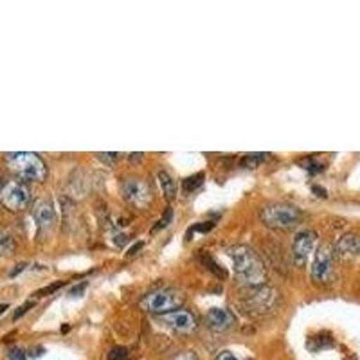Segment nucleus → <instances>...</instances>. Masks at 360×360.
I'll use <instances>...</instances> for the list:
<instances>
[{"label":"nucleus","instance_id":"7c9ffc66","mask_svg":"<svg viewBox=\"0 0 360 360\" xmlns=\"http://www.w3.org/2000/svg\"><path fill=\"white\" fill-rule=\"evenodd\" d=\"M44 352H45L44 348H34V349H31V352H29V355H31V356H40Z\"/></svg>","mask_w":360,"mask_h":360},{"label":"nucleus","instance_id":"7ed1b4c3","mask_svg":"<svg viewBox=\"0 0 360 360\" xmlns=\"http://www.w3.org/2000/svg\"><path fill=\"white\" fill-rule=\"evenodd\" d=\"M259 218L263 224L270 229L276 231H288L294 229L303 220V213L301 209H297L292 204H285V202H272V204L263 205L259 211Z\"/></svg>","mask_w":360,"mask_h":360},{"label":"nucleus","instance_id":"c85d7f7f","mask_svg":"<svg viewBox=\"0 0 360 360\" xmlns=\"http://www.w3.org/2000/svg\"><path fill=\"white\" fill-rule=\"evenodd\" d=\"M83 290H85V283H82V285H79V287L72 288V290H70V295H79V294H82Z\"/></svg>","mask_w":360,"mask_h":360},{"label":"nucleus","instance_id":"473e14b6","mask_svg":"<svg viewBox=\"0 0 360 360\" xmlns=\"http://www.w3.org/2000/svg\"><path fill=\"white\" fill-rule=\"evenodd\" d=\"M8 310V304H0V314H4Z\"/></svg>","mask_w":360,"mask_h":360},{"label":"nucleus","instance_id":"6e6552de","mask_svg":"<svg viewBox=\"0 0 360 360\" xmlns=\"http://www.w3.org/2000/svg\"><path fill=\"white\" fill-rule=\"evenodd\" d=\"M121 193L123 198L128 204L135 205V207L144 209L150 202H152V188L146 180L143 179H127L121 184Z\"/></svg>","mask_w":360,"mask_h":360},{"label":"nucleus","instance_id":"c756f323","mask_svg":"<svg viewBox=\"0 0 360 360\" xmlns=\"http://www.w3.org/2000/svg\"><path fill=\"white\" fill-rule=\"evenodd\" d=\"M311 191L317 193V195H319V197H326V189H324V188H319V186H314V188H311Z\"/></svg>","mask_w":360,"mask_h":360},{"label":"nucleus","instance_id":"20e7f679","mask_svg":"<svg viewBox=\"0 0 360 360\" xmlns=\"http://www.w3.org/2000/svg\"><path fill=\"white\" fill-rule=\"evenodd\" d=\"M182 303H184V295L180 294L179 290L159 288V290L150 292V294H146L141 299V308L144 311H150V314L164 315L176 310Z\"/></svg>","mask_w":360,"mask_h":360},{"label":"nucleus","instance_id":"dca6fc26","mask_svg":"<svg viewBox=\"0 0 360 360\" xmlns=\"http://www.w3.org/2000/svg\"><path fill=\"white\" fill-rule=\"evenodd\" d=\"M266 159H269V155H266V153H252V155L243 157L242 166L243 168H256V166H259L262 162H265Z\"/></svg>","mask_w":360,"mask_h":360},{"label":"nucleus","instance_id":"bb28decb","mask_svg":"<svg viewBox=\"0 0 360 360\" xmlns=\"http://www.w3.org/2000/svg\"><path fill=\"white\" fill-rule=\"evenodd\" d=\"M141 249H144V242H135L134 245L130 247V250H128V256H135Z\"/></svg>","mask_w":360,"mask_h":360},{"label":"nucleus","instance_id":"1a4fd4ad","mask_svg":"<svg viewBox=\"0 0 360 360\" xmlns=\"http://www.w3.org/2000/svg\"><path fill=\"white\" fill-rule=\"evenodd\" d=\"M315 245H317V233H315V231H299L294 238V243H292V258H294L295 265H307L308 259H310L311 254H314Z\"/></svg>","mask_w":360,"mask_h":360},{"label":"nucleus","instance_id":"9d476101","mask_svg":"<svg viewBox=\"0 0 360 360\" xmlns=\"http://www.w3.org/2000/svg\"><path fill=\"white\" fill-rule=\"evenodd\" d=\"M160 321H162L166 326H169L172 330L180 333H191L197 330V317L191 314V311L184 310V308H179V310H173L169 314L160 315Z\"/></svg>","mask_w":360,"mask_h":360},{"label":"nucleus","instance_id":"9b49d317","mask_svg":"<svg viewBox=\"0 0 360 360\" xmlns=\"http://www.w3.org/2000/svg\"><path fill=\"white\" fill-rule=\"evenodd\" d=\"M333 252H335L339 259H353L355 256H360V236L353 233L344 234L339 242L335 243Z\"/></svg>","mask_w":360,"mask_h":360},{"label":"nucleus","instance_id":"f3484780","mask_svg":"<svg viewBox=\"0 0 360 360\" xmlns=\"http://www.w3.org/2000/svg\"><path fill=\"white\" fill-rule=\"evenodd\" d=\"M202 179H204V173H198V175H193L189 179L184 180V189L186 191H193V189H197L198 186L202 184Z\"/></svg>","mask_w":360,"mask_h":360},{"label":"nucleus","instance_id":"5701e85b","mask_svg":"<svg viewBox=\"0 0 360 360\" xmlns=\"http://www.w3.org/2000/svg\"><path fill=\"white\" fill-rule=\"evenodd\" d=\"M303 168H307L310 173H317V172H321V169H323V164L315 162L314 159H307L303 162Z\"/></svg>","mask_w":360,"mask_h":360},{"label":"nucleus","instance_id":"72a5a7b5","mask_svg":"<svg viewBox=\"0 0 360 360\" xmlns=\"http://www.w3.org/2000/svg\"><path fill=\"white\" fill-rule=\"evenodd\" d=\"M6 182H4V179H2V176H0V189H2V186H4Z\"/></svg>","mask_w":360,"mask_h":360},{"label":"nucleus","instance_id":"393cba45","mask_svg":"<svg viewBox=\"0 0 360 360\" xmlns=\"http://www.w3.org/2000/svg\"><path fill=\"white\" fill-rule=\"evenodd\" d=\"M60 287H63V281H58V283H54V285H51V287H47V288H41V290L38 292L37 295H45V294H51V292L58 290V288H60Z\"/></svg>","mask_w":360,"mask_h":360},{"label":"nucleus","instance_id":"2eb2a0df","mask_svg":"<svg viewBox=\"0 0 360 360\" xmlns=\"http://www.w3.org/2000/svg\"><path fill=\"white\" fill-rule=\"evenodd\" d=\"M15 249H17V243H15L11 234L8 231L0 229V256L8 258V256L15 252Z\"/></svg>","mask_w":360,"mask_h":360},{"label":"nucleus","instance_id":"f257e3e1","mask_svg":"<svg viewBox=\"0 0 360 360\" xmlns=\"http://www.w3.org/2000/svg\"><path fill=\"white\" fill-rule=\"evenodd\" d=\"M231 262L234 266V274L238 281L249 288L263 287L266 281V272L263 266L262 259L252 249L245 245H236L229 249Z\"/></svg>","mask_w":360,"mask_h":360},{"label":"nucleus","instance_id":"f8f14e48","mask_svg":"<svg viewBox=\"0 0 360 360\" xmlns=\"http://www.w3.org/2000/svg\"><path fill=\"white\" fill-rule=\"evenodd\" d=\"M205 323L213 332H225V330L233 328L234 315L229 310H225V308H211L207 311Z\"/></svg>","mask_w":360,"mask_h":360},{"label":"nucleus","instance_id":"4468645a","mask_svg":"<svg viewBox=\"0 0 360 360\" xmlns=\"http://www.w3.org/2000/svg\"><path fill=\"white\" fill-rule=\"evenodd\" d=\"M157 179H159V184H160V189H162L164 198H166L168 202H172L173 198L176 197L175 180L172 179V175H169L168 172H159L157 173Z\"/></svg>","mask_w":360,"mask_h":360},{"label":"nucleus","instance_id":"ddd939ff","mask_svg":"<svg viewBox=\"0 0 360 360\" xmlns=\"http://www.w3.org/2000/svg\"><path fill=\"white\" fill-rule=\"evenodd\" d=\"M34 221H37L40 233H47V231L53 229L54 221H56V213H54V207L51 202H38L34 205Z\"/></svg>","mask_w":360,"mask_h":360},{"label":"nucleus","instance_id":"39448f33","mask_svg":"<svg viewBox=\"0 0 360 360\" xmlns=\"http://www.w3.org/2000/svg\"><path fill=\"white\" fill-rule=\"evenodd\" d=\"M31 204V189L24 180H8L0 189V205L11 213H20Z\"/></svg>","mask_w":360,"mask_h":360},{"label":"nucleus","instance_id":"aec40b11","mask_svg":"<svg viewBox=\"0 0 360 360\" xmlns=\"http://www.w3.org/2000/svg\"><path fill=\"white\" fill-rule=\"evenodd\" d=\"M172 218H173V211L172 209H166V213H164V217L160 218V221H157V225L155 227H153V233H155V231H159L160 227H168L169 225V221H172Z\"/></svg>","mask_w":360,"mask_h":360},{"label":"nucleus","instance_id":"f03ea898","mask_svg":"<svg viewBox=\"0 0 360 360\" xmlns=\"http://www.w3.org/2000/svg\"><path fill=\"white\" fill-rule=\"evenodd\" d=\"M9 169L20 180L29 182H41L47 176V166L44 159L34 152H11L6 155Z\"/></svg>","mask_w":360,"mask_h":360},{"label":"nucleus","instance_id":"b1692460","mask_svg":"<svg viewBox=\"0 0 360 360\" xmlns=\"http://www.w3.org/2000/svg\"><path fill=\"white\" fill-rule=\"evenodd\" d=\"M33 307H34V303H33V301H27V303H25V304H22V307L18 308L17 311H15V315H13V321L20 319L22 315H24L25 311H27V310H31V308H33Z\"/></svg>","mask_w":360,"mask_h":360},{"label":"nucleus","instance_id":"2f4dec72","mask_svg":"<svg viewBox=\"0 0 360 360\" xmlns=\"http://www.w3.org/2000/svg\"><path fill=\"white\" fill-rule=\"evenodd\" d=\"M141 157H143V155H141V153H139V155H130V160H131V162H134V160H139Z\"/></svg>","mask_w":360,"mask_h":360},{"label":"nucleus","instance_id":"423d86ee","mask_svg":"<svg viewBox=\"0 0 360 360\" xmlns=\"http://www.w3.org/2000/svg\"><path fill=\"white\" fill-rule=\"evenodd\" d=\"M333 258L335 252L330 245H321L315 252L314 265H311V279L317 285H328L333 279Z\"/></svg>","mask_w":360,"mask_h":360},{"label":"nucleus","instance_id":"412c9836","mask_svg":"<svg viewBox=\"0 0 360 360\" xmlns=\"http://www.w3.org/2000/svg\"><path fill=\"white\" fill-rule=\"evenodd\" d=\"M128 349L127 348H114L108 355V360H127Z\"/></svg>","mask_w":360,"mask_h":360},{"label":"nucleus","instance_id":"a211bd4d","mask_svg":"<svg viewBox=\"0 0 360 360\" xmlns=\"http://www.w3.org/2000/svg\"><path fill=\"white\" fill-rule=\"evenodd\" d=\"M214 360H247V359H243V356H240L238 353H234L233 349H224V352H220L217 356H214Z\"/></svg>","mask_w":360,"mask_h":360},{"label":"nucleus","instance_id":"a878e982","mask_svg":"<svg viewBox=\"0 0 360 360\" xmlns=\"http://www.w3.org/2000/svg\"><path fill=\"white\" fill-rule=\"evenodd\" d=\"M127 242H128V236L124 233H119V234H115V236H114V243L117 247H123Z\"/></svg>","mask_w":360,"mask_h":360},{"label":"nucleus","instance_id":"cd10ccee","mask_svg":"<svg viewBox=\"0 0 360 360\" xmlns=\"http://www.w3.org/2000/svg\"><path fill=\"white\" fill-rule=\"evenodd\" d=\"M25 266H27V263H20V265H17V269L9 272V278H15V276H17V274H20V272L25 269Z\"/></svg>","mask_w":360,"mask_h":360},{"label":"nucleus","instance_id":"0eeeda50","mask_svg":"<svg viewBox=\"0 0 360 360\" xmlns=\"http://www.w3.org/2000/svg\"><path fill=\"white\" fill-rule=\"evenodd\" d=\"M278 303V292L270 287H256L250 288V294L247 297V311L254 315L269 314L276 308Z\"/></svg>","mask_w":360,"mask_h":360},{"label":"nucleus","instance_id":"6ab92c4d","mask_svg":"<svg viewBox=\"0 0 360 360\" xmlns=\"http://www.w3.org/2000/svg\"><path fill=\"white\" fill-rule=\"evenodd\" d=\"M98 159L101 160V162H105L107 164V166H114L115 162H117L119 159H121V155H119V153H99L98 155Z\"/></svg>","mask_w":360,"mask_h":360},{"label":"nucleus","instance_id":"4be33fe9","mask_svg":"<svg viewBox=\"0 0 360 360\" xmlns=\"http://www.w3.org/2000/svg\"><path fill=\"white\" fill-rule=\"evenodd\" d=\"M8 359L9 360H25V359H27V353H25L24 349H20V348H13V349H9Z\"/></svg>","mask_w":360,"mask_h":360}]
</instances>
